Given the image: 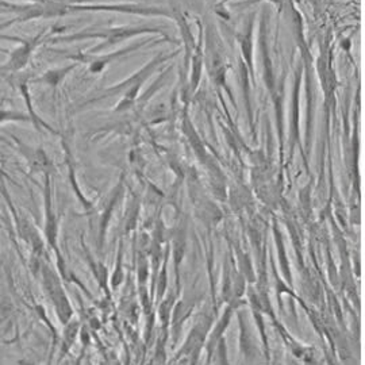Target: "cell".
Returning a JSON list of instances; mask_svg holds the SVG:
<instances>
[{
	"label": "cell",
	"instance_id": "9c48e42d",
	"mask_svg": "<svg viewBox=\"0 0 365 365\" xmlns=\"http://www.w3.org/2000/svg\"><path fill=\"white\" fill-rule=\"evenodd\" d=\"M78 321H69L66 325V331H64V341H63V348L66 346V349L61 352V356L68 352V349H71V346L73 345L76 334H78Z\"/></svg>",
	"mask_w": 365,
	"mask_h": 365
},
{
	"label": "cell",
	"instance_id": "ba28073f",
	"mask_svg": "<svg viewBox=\"0 0 365 365\" xmlns=\"http://www.w3.org/2000/svg\"><path fill=\"white\" fill-rule=\"evenodd\" d=\"M33 78H30V76L27 75H21V78H16L15 81V86L19 88L21 95L25 98V102H26L27 110H29V115H31V118L34 119V128L37 130L41 131L42 129H46V130L51 131L53 134H57V131H54L53 128H51L46 122H43V119L36 114L33 105H31V98H30V92H29V83L31 81Z\"/></svg>",
	"mask_w": 365,
	"mask_h": 365
},
{
	"label": "cell",
	"instance_id": "277c9868",
	"mask_svg": "<svg viewBox=\"0 0 365 365\" xmlns=\"http://www.w3.org/2000/svg\"><path fill=\"white\" fill-rule=\"evenodd\" d=\"M42 284L43 288L49 297V299L52 300L53 306L56 314L60 319V322L66 327V324L71 321L73 309L69 303V300L66 298V291L61 286L60 279L57 277V274L53 272L49 267H43L42 268Z\"/></svg>",
	"mask_w": 365,
	"mask_h": 365
},
{
	"label": "cell",
	"instance_id": "6da1fadb",
	"mask_svg": "<svg viewBox=\"0 0 365 365\" xmlns=\"http://www.w3.org/2000/svg\"><path fill=\"white\" fill-rule=\"evenodd\" d=\"M179 52L170 53V54H158L157 57H155L153 60H150L146 66H143L140 71H137L135 73H133L131 76L118 83L117 86H113L110 88H106L103 91L99 92L98 96L92 98L88 103H95V102H101V101H105L107 98H111V96H117V95H123V99L122 102L117 106V111H123V110H128L134 102L135 99L138 98V93L141 87L144 86L145 81L148 78H150V75L156 71L158 66H163L164 63H167L168 60H170L172 57H175Z\"/></svg>",
	"mask_w": 365,
	"mask_h": 365
},
{
	"label": "cell",
	"instance_id": "5b68a950",
	"mask_svg": "<svg viewBox=\"0 0 365 365\" xmlns=\"http://www.w3.org/2000/svg\"><path fill=\"white\" fill-rule=\"evenodd\" d=\"M45 237L49 242V245L52 247L53 250L56 252V256H57V261H58V268L61 271V274H66V264L63 260V256L60 253V249L57 245V241H58V221L54 215V211H53L52 206V190H51V179L49 176L46 175V179H45Z\"/></svg>",
	"mask_w": 365,
	"mask_h": 365
},
{
	"label": "cell",
	"instance_id": "3957f363",
	"mask_svg": "<svg viewBox=\"0 0 365 365\" xmlns=\"http://www.w3.org/2000/svg\"><path fill=\"white\" fill-rule=\"evenodd\" d=\"M149 42H153V39H145L141 42H135V43H131L129 46L123 48V49H119L115 52L106 53V54H92V53H78V54H68L66 56V58H69L71 61H76L80 64H86L88 66V71L91 73H102L106 69V66H110L111 63H114L118 58L123 57V56H128L130 53L137 52L138 49L146 46Z\"/></svg>",
	"mask_w": 365,
	"mask_h": 365
},
{
	"label": "cell",
	"instance_id": "8992f818",
	"mask_svg": "<svg viewBox=\"0 0 365 365\" xmlns=\"http://www.w3.org/2000/svg\"><path fill=\"white\" fill-rule=\"evenodd\" d=\"M42 33H45V31H41L38 36L33 39L22 41L21 48H18L11 54L9 63L3 66V69L4 71H10V72H15V71H21L22 68H25L27 66V63L30 61V58H31V53L34 52V49L37 48V45L41 42Z\"/></svg>",
	"mask_w": 365,
	"mask_h": 365
},
{
	"label": "cell",
	"instance_id": "52a82bcc",
	"mask_svg": "<svg viewBox=\"0 0 365 365\" xmlns=\"http://www.w3.org/2000/svg\"><path fill=\"white\" fill-rule=\"evenodd\" d=\"M80 66V63L72 61L68 66H60V68H54V69H49L46 71L43 75H41L39 78H33L31 83L34 84H42V86H48L51 88H57L64 80L66 76Z\"/></svg>",
	"mask_w": 365,
	"mask_h": 365
},
{
	"label": "cell",
	"instance_id": "8fae6325",
	"mask_svg": "<svg viewBox=\"0 0 365 365\" xmlns=\"http://www.w3.org/2000/svg\"><path fill=\"white\" fill-rule=\"evenodd\" d=\"M7 120H10V122H30V123L34 125V119L31 118V115H26L24 113L13 111V110H10V111L3 110L1 111V122L4 123Z\"/></svg>",
	"mask_w": 365,
	"mask_h": 365
},
{
	"label": "cell",
	"instance_id": "30bf717a",
	"mask_svg": "<svg viewBox=\"0 0 365 365\" xmlns=\"http://www.w3.org/2000/svg\"><path fill=\"white\" fill-rule=\"evenodd\" d=\"M172 306H173V295L170 294L167 299L164 300L160 306V312H158V317L160 321L163 322L164 329H167L170 325V314H172Z\"/></svg>",
	"mask_w": 365,
	"mask_h": 365
},
{
	"label": "cell",
	"instance_id": "7a4b0ae2",
	"mask_svg": "<svg viewBox=\"0 0 365 365\" xmlns=\"http://www.w3.org/2000/svg\"><path fill=\"white\" fill-rule=\"evenodd\" d=\"M148 33H161V30L153 27L120 26L108 27V29H98L91 31L90 29L78 31L71 36H63L58 38L52 39V42H73V41H83V39H103V42L98 46H93L90 52H101L115 43L123 42L126 39L148 34Z\"/></svg>",
	"mask_w": 365,
	"mask_h": 365
}]
</instances>
